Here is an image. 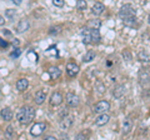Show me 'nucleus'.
I'll return each instance as SVG.
<instances>
[{
	"instance_id": "1",
	"label": "nucleus",
	"mask_w": 150,
	"mask_h": 140,
	"mask_svg": "<svg viewBox=\"0 0 150 140\" xmlns=\"http://www.w3.org/2000/svg\"><path fill=\"white\" fill-rule=\"evenodd\" d=\"M35 118V109L33 106H23L19 109L16 119L20 125H29Z\"/></svg>"
},
{
	"instance_id": "2",
	"label": "nucleus",
	"mask_w": 150,
	"mask_h": 140,
	"mask_svg": "<svg viewBox=\"0 0 150 140\" xmlns=\"http://www.w3.org/2000/svg\"><path fill=\"white\" fill-rule=\"evenodd\" d=\"M137 14V9L134 8V5L131 4H125V5L121 6V9L119 10V16L121 19H126V18H130V16H134Z\"/></svg>"
},
{
	"instance_id": "3",
	"label": "nucleus",
	"mask_w": 150,
	"mask_h": 140,
	"mask_svg": "<svg viewBox=\"0 0 150 140\" xmlns=\"http://www.w3.org/2000/svg\"><path fill=\"white\" fill-rule=\"evenodd\" d=\"M109 109H110V103L108 100H101L94 105L93 110H94V113H96V114H101V113H106Z\"/></svg>"
},
{
	"instance_id": "4",
	"label": "nucleus",
	"mask_w": 150,
	"mask_h": 140,
	"mask_svg": "<svg viewBox=\"0 0 150 140\" xmlns=\"http://www.w3.org/2000/svg\"><path fill=\"white\" fill-rule=\"evenodd\" d=\"M45 129H46L45 123H35L30 129V134L33 136H40V135L45 132Z\"/></svg>"
},
{
	"instance_id": "5",
	"label": "nucleus",
	"mask_w": 150,
	"mask_h": 140,
	"mask_svg": "<svg viewBox=\"0 0 150 140\" xmlns=\"http://www.w3.org/2000/svg\"><path fill=\"white\" fill-rule=\"evenodd\" d=\"M80 71V68H79L78 64L75 63H68L67 64V73L70 78H75Z\"/></svg>"
},
{
	"instance_id": "6",
	"label": "nucleus",
	"mask_w": 150,
	"mask_h": 140,
	"mask_svg": "<svg viewBox=\"0 0 150 140\" xmlns=\"http://www.w3.org/2000/svg\"><path fill=\"white\" fill-rule=\"evenodd\" d=\"M109 120H110V116L109 115H108L106 113H101L95 119V125H96V127H104L105 124L109 123Z\"/></svg>"
},
{
	"instance_id": "7",
	"label": "nucleus",
	"mask_w": 150,
	"mask_h": 140,
	"mask_svg": "<svg viewBox=\"0 0 150 140\" xmlns=\"http://www.w3.org/2000/svg\"><path fill=\"white\" fill-rule=\"evenodd\" d=\"M126 93V86L125 84H120V85H118L114 89V91H112V95H114L115 99H121Z\"/></svg>"
},
{
	"instance_id": "8",
	"label": "nucleus",
	"mask_w": 150,
	"mask_h": 140,
	"mask_svg": "<svg viewBox=\"0 0 150 140\" xmlns=\"http://www.w3.org/2000/svg\"><path fill=\"white\" fill-rule=\"evenodd\" d=\"M63 100H64V98H63V95L60 94V93H53L51 94V96H50V104L53 105V106H58V105H60L63 103Z\"/></svg>"
},
{
	"instance_id": "9",
	"label": "nucleus",
	"mask_w": 150,
	"mask_h": 140,
	"mask_svg": "<svg viewBox=\"0 0 150 140\" xmlns=\"http://www.w3.org/2000/svg\"><path fill=\"white\" fill-rule=\"evenodd\" d=\"M65 100H67V104L69 106H71V108H75V106L79 105V98H78V95L73 94V93H69Z\"/></svg>"
},
{
	"instance_id": "10",
	"label": "nucleus",
	"mask_w": 150,
	"mask_h": 140,
	"mask_svg": "<svg viewBox=\"0 0 150 140\" xmlns=\"http://www.w3.org/2000/svg\"><path fill=\"white\" fill-rule=\"evenodd\" d=\"M73 124H74L73 116H65V118H63L62 123H60V128H62L63 130H69L73 127Z\"/></svg>"
},
{
	"instance_id": "11",
	"label": "nucleus",
	"mask_w": 150,
	"mask_h": 140,
	"mask_svg": "<svg viewBox=\"0 0 150 140\" xmlns=\"http://www.w3.org/2000/svg\"><path fill=\"white\" fill-rule=\"evenodd\" d=\"M104 10H105V6H104V4L100 3V1H96V3L93 5V8H91V13H93L95 16L101 15V14L104 13Z\"/></svg>"
},
{
	"instance_id": "12",
	"label": "nucleus",
	"mask_w": 150,
	"mask_h": 140,
	"mask_svg": "<svg viewBox=\"0 0 150 140\" xmlns=\"http://www.w3.org/2000/svg\"><path fill=\"white\" fill-rule=\"evenodd\" d=\"M29 28H30L29 21H28L26 19H21L20 21H19V24L16 25V33H19V34L25 33L26 30H29Z\"/></svg>"
},
{
	"instance_id": "13",
	"label": "nucleus",
	"mask_w": 150,
	"mask_h": 140,
	"mask_svg": "<svg viewBox=\"0 0 150 140\" xmlns=\"http://www.w3.org/2000/svg\"><path fill=\"white\" fill-rule=\"evenodd\" d=\"M46 99V91L45 90H38L35 93V96H34V100H35V104L38 105H41Z\"/></svg>"
},
{
	"instance_id": "14",
	"label": "nucleus",
	"mask_w": 150,
	"mask_h": 140,
	"mask_svg": "<svg viewBox=\"0 0 150 140\" xmlns=\"http://www.w3.org/2000/svg\"><path fill=\"white\" fill-rule=\"evenodd\" d=\"M90 31L91 29L90 28H83L81 29V35H83V43L84 44H90L91 43V35H90Z\"/></svg>"
},
{
	"instance_id": "15",
	"label": "nucleus",
	"mask_w": 150,
	"mask_h": 140,
	"mask_svg": "<svg viewBox=\"0 0 150 140\" xmlns=\"http://www.w3.org/2000/svg\"><path fill=\"white\" fill-rule=\"evenodd\" d=\"M28 86H29V81H28V79H25V78H21L16 81L18 91H25L28 89Z\"/></svg>"
},
{
	"instance_id": "16",
	"label": "nucleus",
	"mask_w": 150,
	"mask_h": 140,
	"mask_svg": "<svg viewBox=\"0 0 150 140\" xmlns=\"http://www.w3.org/2000/svg\"><path fill=\"white\" fill-rule=\"evenodd\" d=\"M0 115H1V118L5 120V121H10L13 119V116H14V114H13V111H11L10 108H4V109H1V111H0Z\"/></svg>"
},
{
	"instance_id": "17",
	"label": "nucleus",
	"mask_w": 150,
	"mask_h": 140,
	"mask_svg": "<svg viewBox=\"0 0 150 140\" xmlns=\"http://www.w3.org/2000/svg\"><path fill=\"white\" fill-rule=\"evenodd\" d=\"M48 73H49L51 79H59L60 76H62V70H60L59 68H56V66H51L48 70Z\"/></svg>"
},
{
	"instance_id": "18",
	"label": "nucleus",
	"mask_w": 150,
	"mask_h": 140,
	"mask_svg": "<svg viewBox=\"0 0 150 140\" xmlns=\"http://www.w3.org/2000/svg\"><path fill=\"white\" fill-rule=\"evenodd\" d=\"M131 128H133V123H131V120L130 119H124V121H123V134L124 135L129 134Z\"/></svg>"
},
{
	"instance_id": "19",
	"label": "nucleus",
	"mask_w": 150,
	"mask_h": 140,
	"mask_svg": "<svg viewBox=\"0 0 150 140\" xmlns=\"http://www.w3.org/2000/svg\"><path fill=\"white\" fill-rule=\"evenodd\" d=\"M90 35H91V43H99L100 39H101L99 29H91Z\"/></svg>"
},
{
	"instance_id": "20",
	"label": "nucleus",
	"mask_w": 150,
	"mask_h": 140,
	"mask_svg": "<svg viewBox=\"0 0 150 140\" xmlns=\"http://www.w3.org/2000/svg\"><path fill=\"white\" fill-rule=\"evenodd\" d=\"M138 58L142 63H145V64L150 63V54L148 53V51H140V53L138 54Z\"/></svg>"
},
{
	"instance_id": "21",
	"label": "nucleus",
	"mask_w": 150,
	"mask_h": 140,
	"mask_svg": "<svg viewBox=\"0 0 150 140\" xmlns=\"http://www.w3.org/2000/svg\"><path fill=\"white\" fill-rule=\"evenodd\" d=\"M139 79H140V83H143L145 80V84H148V81H150V73L148 70H142L139 74Z\"/></svg>"
},
{
	"instance_id": "22",
	"label": "nucleus",
	"mask_w": 150,
	"mask_h": 140,
	"mask_svg": "<svg viewBox=\"0 0 150 140\" xmlns=\"http://www.w3.org/2000/svg\"><path fill=\"white\" fill-rule=\"evenodd\" d=\"M94 59H95V51H94V50H89L88 53L84 55L83 62L84 63H90V62H93Z\"/></svg>"
},
{
	"instance_id": "23",
	"label": "nucleus",
	"mask_w": 150,
	"mask_h": 140,
	"mask_svg": "<svg viewBox=\"0 0 150 140\" xmlns=\"http://www.w3.org/2000/svg\"><path fill=\"white\" fill-rule=\"evenodd\" d=\"M86 8H88V3L85 1V0H78L76 1V9L78 10L84 11Z\"/></svg>"
},
{
	"instance_id": "24",
	"label": "nucleus",
	"mask_w": 150,
	"mask_h": 140,
	"mask_svg": "<svg viewBox=\"0 0 150 140\" xmlns=\"http://www.w3.org/2000/svg\"><path fill=\"white\" fill-rule=\"evenodd\" d=\"M88 28H90V29H99L100 28V20L94 19L91 21H89L88 23Z\"/></svg>"
},
{
	"instance_id": "25",
	"label": "nucleus",
	"mask_w": 150,
	"mask_h": 140,
	"mask_svg": "<svg viewBox=\"0 0 150 140\" xmlns=\"http://www.w3.org/2000/svg\"><path fill=\"white\" fill-rule=\"evenodd\" d=\"M5 136L8 139H13L14 136H15V133H14L13 127H8L6 128V130H5Z\"/></svg>"
},
{
	"instance_id": "26",
	"label": "nucleus",
	"mask_w": 150,
	"mask_h": 140,
	"mask_svg": "<svg viewBox=\"0 0 150 140\" xmlns=\"http://www.w3.org/2000/svg\"><path fill=\"white\" fill-rule=\"evenodd\" d=\"M15 14H16L15 9H8V10H5V16L8 18V19H10V20L15 16Z\"/></svg>"
},
{
	"instance_id": "27",
	"label": "nucleus",
	"mask_w": 150,
	"mask_h": 140,
	"mask_svg": "<svg viewBox=\"0 0 150 140\" xmlns=\"http://www.w3.org/2000/svg\"><path fill=\"white\" fill-rule=\"evenodd\" d=\"M123 58L126 60V62H130V60L133 59V55H131L130 51H129L128 49H126V50H124V51H123Z\"/></svg>"
},
{
	"instance_id": "28",
	"label": "nucleus",
	"mask_w": 150,
	"mask_h": 140,
	"mask_svg": "<svg viewBox=\"0 0 150 140\" xmlns=\"http://www.w3.org/2000/svg\"><path fill=\"white\" fill-rule=\"evenodd\" d=\"M96 91L99 93L100 95H103V94H104V93H105V86L103 85L101 83H98V85H96Z\"/></svg>"
},
{
	"instance_id": "29",
	"label": "nucleus",
	"mask_w": 150,
	"mask_h": 140,
	"mask_svg": "<svg viewBox=\"0 0 150 140\" xmlns=\"http://www.w3.org/2000/svg\"><path fill=\"white\" fill-rule=\"evenodd\" d=\"M53 4L58 8H63L64 6V0H53Z\"/></svg>"
},
{
	"instance_id": "30",
	"label": "nucleus",
	"mask_w": 150,
	"mask_h": 140,
	"mask_svg": "<svg viewBox=\"0 0 150 140\" xmlns=\"http://www.w3.org/2000/svg\"><path fill=\"white\" fill-rule=\"evenodd\" d=\"M29 58H31L30 59L31 62H36V60H38V55L34 53V51H30V53H29Z\"/></svg>"
},
{
	"instance_id": "31",
	"label": "nucleus",
	"mask_w": 150,
	"mask_h": 140,
	"mask_svg": "<svg viewBox=\"0 0 150 140\" xmlns=\"http://www.w3.org/2000/svg\"><path fill=\"white\" fill-rule=\"evenodd\" d=\"M20 53H21L20 49H16V51H13V53L10 54V57H11V58H18L19 55H20Z\"/></svg>"
},
{
	"instance_id": "32",
	"label": "nucleus",
	"mask_w": 150,
	"mask_h": 140,
	"mask_svg": "<svg viewBox=\"0 0 150 140\" xmlns=\"http://www.w3.org/2000/svg\"><path fill=\"white\" fill-rule=\"evenodd\" d=\"M9 44H8V41H5V40H3L1 38H0V46H1V48H6Z\"/></svg>"
},
{
	"instance_id": "33",
	"label": "nucleus",
	"mask_w": 150,
	"mask_h": 140,
	"mask_svg": "<svg viewBox=\"0 0 150 140\" xmlns=\"http://www.w3.org/2000/svg\"><path fill=\"white\" fill-rule=\"evenodd\" d=\"M4 24H5V19L3 16H0V25H4Z\"/></svg>"
},
{
	"instance_id": "34",
	"label": "nucleus",
	"mask_w": 150,
	"mask_h": 140,
	"mask_svg": "<svg viewBox=\"0 0 150 140\" xmlns=\"http://www.w3.org/2000/svg\"><path fill=\"white\" fill-rule=\"evenodd\" d=\"M45 139H46V140H55L56 138H55V136H51V135H49V136H45Z\"/></svg>"
},
{
	"instance_id": "35",
	"label": "nucleus",
	"mask_w": 150,
	"mask_h": 140,
	"mask_svg": "<svg viewBox=\"0 0 150 140\" xmlns=\"http://www.w3.org/2000/svg\"><path fill=\"white\" fill-rule=\"evenodd\" d=\"M13 45H19V40H13Z\"/></svg>"
},
{
	"instance_id": "36",
	"label": "nucleus",
	"mask_w": 150,
	"mask_h": 140,
	"mask_svg": "<svg viewBox=\"0 0 150 140\" xmlns=\"http://www.w3.org/2000/svg\"><path fill=\"white\" fill-rule=\"evenodd\" d=\"M4 34H6V35H11V33L9 31V30H4Z\"/></svg>"
},
{
	"instance_id": "37",
	"label": "nucleus",
	"mask_w": 150,
	"mask_h": 140,
	"mask_svg": "<svg viewBox=\"0 0 150 140\" xmlns=\"http://www.w3.org/2000/svg\"><path fill=\"white\" fill-rule=\"evenodd\" d=\"M148 20H149V24H150V15H149V18H148Z\"/></svg>"
}]
</instances>
